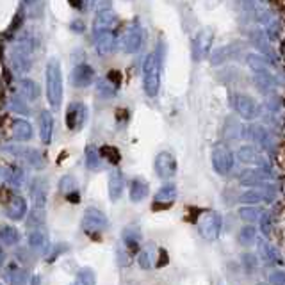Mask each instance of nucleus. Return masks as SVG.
Masks as SVG:
<instances>
[{
    "instance_id": "f257e3e1",
    "label": "nucleus",
    "mask_w": 285,
    "mask_h": 285,
    "mask_svg": "<svg viewBox=\"0 0 285 285\" xmlns=\"http://www.w3.org/2000/svg\"><path fill=\"white\" fill-rule=\"evenodd\" d=\"M32 56H34V39L29 34H21L14 43L13 52H11L13 70L20 75L27 73L32 66Z\"/></svg>"
},
{
    "instance_id": "f03ea898",
    "label": "nucleus",
    "mask_w": 285,
    "mask_h": 285,
    "mask_svg": "<svg viewBox=\"0 0 285 285\" xmlns=\"http://www.w3.org/2000/svg\"><path fill=\"white\" fill-rule=\"evenodd\" d=\"M143 89L146 96L155 98L161 89V57L159 52H150L143 63Z\"/></svg>"
},
{
    "instance_id": "7ed1b4c3",
    "label": "nucleus",
    "mask_w": 285,
    "mask_h": 285,
    "mask_svg": "<svg viewBox=\"0 0 285 285\" xmlns=\"http://www.w3.org/2000/svg\"><path fill=\"white\" fill-rule=\"evenodd\" d=\"M46 98L52 109H59L63 102V73L57 59H50L46 64Z\"/></svg>"
},
{
    "instance_id": "20e7f679",
    "label": "nucleus",
    "mask_w": 285,
    "mask_h": 285,
    "mask_svg": "<svg viewBox=\"0 0 285 285\" xmlns=\"http://www.w3.org/2000/svg\"><path fill=\"white\" fill-rule=\"evenodd\" d=\"M230 103H232L234 111L246 121H251V120H255V118L261 116V111H262L261 106H258L250 95L236 93V95H232V98H230Z\"/></svg>"
},
{
    "instance_id": "39448f33",
    "label": "nucleus",
    "mask_w": 285,
    "mask_h": 285,
    "mask_svg": "<svg viewBox=\"0 0 285 285\" xmlns=\"http://www.w3.org/2000/svg\"><path fill=\"white\" fill-rule=\"evenodd\" d=\"M198 230H200L201 237L209 243L216 241L221 232V216L214 211H205L198 218Z\"/></svg>"
},
{
    "instance_id": "423d86ee",
    "label": "nucleus",
    "mask_w": 285,
    "mask_h": 285,
    "mask_svg": "<svg viewBox=\"0 0 285 285\" xmlns=\"http://www.w3.org/2000/svg\"><path fill=\"white\" fill-rule=\"evenodd\" d=\"M234 153L226 144H216L212 148V168L218 175H228L234 169Z\"/></svg>"
},
{
    "instance_id": "0eeeda50",
    "label": "nucleus",
    "mask_w": 285,
    "mask_h": 285,
    "mask_svg": "<svg viewBox=\"0 0 285 285\" xmlns=\"http://www.w3.org/2000/svg\"><path fill=\"white\" fill-rule=\"evenodd\" d=\"M212 43H214V32L211 29H201L193 39V59L203 61L211 57Z\"/></svg>"
},
{
    "instance_id": "6e6552de",
    "label": "nucleus",
    "mask_w": 285,
    "mask_h": 285,
    "mask_svg": "<svg viewBox=\"0 0 285 285\" xmlns=\"http://www.w3.org/2000/svg\"><path fill=\"white\" fill-rule=\"evenodd\" d=\"M253 13L257 16V20L261 21V25H264V31L266 34L269 36L271 41H276L280 36V21L275 18V14L268 9V7L261 6L258 2L253 4Z\"/></svg>"
},
{
    "instance_id": "1a4fd4ad",
    "label": "nucleus",
    "mask_w": 285,
    "mask_h": 285,
    "mask_svg": "<svg viewBox=\"0 0 285 285\" xmlns=\"http://www.w3.org/2000/svg\"><path fill=\"white\" fill-rule=\"evenodd\" d=\"M107 226H109V219H107V216L102 211H98L96 207L86 209L84 218H82V228H84V232L88 234L103 232Z\"/></svg>"
},
{
    "instance_id": "9d476101",
    "label": "nucleus",
    "mask_w": 285,
    "mask_h": 285,
    "mask_svg": "<svg viewBox=\"0 0 285 285\" xmlns=\"http://www.w3.org/2000/svg\"><path fill=\"white\" fill-rule=\"evenodd\" d=\"M153 168H155V173H157L159 178H162V180L173 178L176 173L175 155L169 153V151H161V153H157L155 162H153Z\"/></svg>"
},
{
    "instance_id": "9b49d317",
    "label": "nucleus",
    "mask_w": 285,
    "mask_h": 285,
    "mask_svg": "<svg viewBox=\"0 0 285 285\" xmlns=\"http://www.w3.org/2000/svg\"><path fill=\"white\" fill-rule=\"evenodd\" d=\"M250 39H251V43H253V46L257 48V52L261 54V56H264L268 61L275 63L276 54L271 46V39H269V36L266 34L264 29H253L251 34H250Z\"/></svg>"
},
{
    "instance_id": "f8f14e48",
    "label": "nucleus",
    "mask_w": 285,
    "mask_h": 285,
    "mask_svg": "<svg viewBox=\"0 0 285 285\" xmlns=\"http://www.w3.org/2000/svg\"><path fill=\"white\" fill-rule=\"evenodd\" d=\"M88 118V109L82 102H71L66 109V127L68 131H81Z\"/></svg>"
},
{
    "instance_id": "ddd939ff",
    "label": "nucleus",
    "mask_w": 285,
    "mask_h": 285,
    "mask_svg": "<svg viewBox=\"0 0 285 285\" xmlns=\"http://www.w3.org/2000/svg\"><path fill=\"white\" fill-rule=\"evenodd\" d=\"M237 159H239L241 162H244V164H255V166H258V168L269 171V162L266 161L264 153H262L257 146H251V144L241 146L239 151H237Z\"/></svg>"
},
{
    "instance_id": "4468645a",
    "label": "nucleus",
    "mask_w": 285,
    "mask_h": 285,
    "mask_svg": "<svg viewBox=\"0 0 285 285\" xmlns=\"http://www.w3.org/2000/svg\"><path fill=\"white\" fill-rule=\"evenodd\" d=\"M143 43H144V31L139 25H134L121 38V50L125 54H136L141 50Z\"/></svg>"
},
{
    "instance_id": "2eb2a0df",
    "label": "nucleus",
    "mask_w": 285,
    "mask_h": 285,
    "mask_svg": "<svg viewBox=\"0 0 285 285\" xmlns=\"http://www.w3.org/2000/svg\"><path fill=\"white\" fill-rule=\"evenodd\" d=\"M244 136H248L250 139H253L262 150L273 151V138L268 132V128L264 125H248V128H244Z\"/></svg>"
},
{
    "instance_id": "dca6fc26",
    "label": "nucleus",
    "mask_w": 285,
    "mask_h": 285,
    "mask_svg": "<svg viewBox=\"0 0 285 285\" xmlns=\"http://www.w3.org/2000/svg\"><path fill=\"white\" fill-rule=\"evenodd\" d=\"M95 48L100 56H111L116 48V32L114 31H100L95 32Z\"/></svg>"
},
{
    "instance_id": "f3484780",
    "label": "nucleus",
    "mask_w": 285,
    "mask_h": 285,
    "mask_svg": "<svg viewBox=\"0 0 285 285\" xmlns=\"http://www.w3.org/2000/svg\"><path fill=\"white\" fill-rule=\"evenodd\" d=\"M95 82V70L89 64L81 63L71 71V84L75 88H88Z\"/></svg>"
},
{
    "instance_id": "a211bd4d",
    "label": "nucleus",
    "mask_w": 285,
    "mask_h": 285,
    "mask_svg": "<svg viewBox=\"0 0 285 285\" xmlns=\"http://www.w3.org/2000/svg\"><path fill=\"white\" fill-rule=\"evenodd\" d=\"M271 173L266 171V169L258 168V169H243L237 176L239 184L243 186H264L266 182L269 180Z\"/></svg>"
},
{
    "instance_id": "6ab92c4d",
    "label": "nucleus",
    "mask_w": 285,
    "mask_h": 285,
    "mask_svg": "<svg viewBox=\"0 0 285 285\" xmlns=\"http://www.w3.org/2000/svg\"><path fill=\"white\" fill-rule=\"evenodd\" d=\"M7 151H11L13 155H18V157H21L23 161H27L31 166H34L36 169H41L43 164H45V161H43V155L39 153L38 150H34V148H20V146H6Z\"/></svg>"
},
{
    "instance_id": "aec40b11",
    "label": "nucleus",
    "mask_w": 285,
    "mask_h": 285,
    "mask_svg": "<svg viewBox=\"0 0 285 285\" xmlns=\"http://www.w3.org/2000/svg\"><path fill=\"white\" fill-rule=\"evenodd\" d=\"M46 193H48V182H46L45 178H36L31 186L32 209H43V211H45Z\"/></svg>"
},
{
    "instance_id": "412c9836",
    "label": "nucleus",
    "mask_w": 285,
    "mask_h": 285,
    "mask_svg": "<svg viewBox=\"0 0 285 285\" xmlns=\"http://www.w3.org/2000/svg\"><path fill=\"white\" fill-rule=\"evenodd\" d=\"M39 121V138L45 144L52 143V134H54V116L50 111L43 109L38 116Z\"/></svg>"
},
{
    "instance_id": "4be33fe9",
    "label": "nucleus",
    "mask_w": 285,
    "mask_h": 285,
    "mask_svg": "<svg viewBox=\"0 0 285 285\" xmlns=\"http://www.w3.org/2000/svg\"><path fill=\"white\" fill-rule=\"evenodd\" d=\"M116 23H118V18L113 13V9L103 11V13H96L95 21H93V34L100 31H114Z\"/></svg>"
},
{
    "instance_id": "5701e85b",
    "label": "nucleus",
    "mask_w": 285,
    "mask_h": 285,
    "mask_svg": "<svg viewBox=\"0 0 285 285\" xmlns=\"http://www.w3.org/2000/svg\"><path fill=\"white\" fill-rule=\"evenodd\" d=\"M27 214V201L21 196H13L6 207V216L13 221H20Z\"/></svg>"
},
{
    "instance_id": "b1692460",
    "label": "nucleus",
    "mask_w": 285,
    "mask_h": 285,
    "mask_svg": "<svg viewBox=\"0 0 285 285\" xmlns=\"http://www.w3.org/2000/svg\"><path fill=\"white\" fill-rule=\"evenodd\" d=\"M123 187H125V178L123 173L118 168H114L113 171L109 173V196L113 201L120 200L121 194H123Z\"/></svg>"
},
{
    "instance_id": "393cba45",
    "label": "nucleus",
    "mask_w": 285,
    "mask_h": 285,
    "mask_svg": "<svg viewBox=\"0 0 285 285\" xmlns=\"http://www.w3.org/2000/svg\"><path fill=\"white\" fill-rule=\"evenodd\" d=\"M246 64L251 68L253 73H271L269 68V61L264 56H261L258 52H250L246 54Z\"/></svg>"
},
{
    "instance_id": "a878e982",
    "label": "nucleus",
    "mask_w": 285,
    "mask_h": 285,
    "mask_svg": "<svg viewBox=\"0 0 285 285\" xmlns=\"http://www.w3.org/2000/svg\"><path fill=\"white\" fill-rule=\"evenodd\" d=\"M27 239H29V246H31L36 253L41 255L48 250V237H46V234L43 232V230H31Z\"/></svg>"
},
{
    "instance_id": "bb28decb",
    "label": "nucleus",
    "mask_w": 285,
    "mask_h": 285,
    "mask_svg": "<svg viewBox=\"0 0 285 285\" xmlns=\"http://www.w3.org/2000/svg\"><path fill=\"white\" fill-rule=\"evenodd\" d=\"M175 198H176L175 184H166V186H162L161 189L157 191L153 201H155V205H169L175 201Z\"/></svg>"
},
{
    "instance_id": "cd10ccee",
    "label": "nucleus",
    "mask_w": 285,
    "mask_h": 285,
    "mask_svg": "<svg viewBox=\"0 0 285 285\" xmlns=\"http://www.w3.org/2000/svg\"><path fill=\"white\" fill-rule=\"evenodd\" d=\"M20 95L27 102H36L39 96V88L32 79H21L20 81Z\"/></svg>"
},
{
    "instance_id": "c85d7f7f",
    "label": "nucleus",
    "mask_w": 285,
    "mask_h": 285,
    "mask_svg": "<svg viewBox=\"0 0 285 285\" xmlns=\"http://www.w3.org/2000/svg\"><path fill=\"white\" fill-rule=\"evenodd\" d=\"M32 134H34V131H32V125L29 121L25 120L13 121V136L18 141H29V139H32Z\"/></svg>"
},
{
    "instance_id": "c756f323",
    "label": "nucleus",
    "mask_w": 285,
    "mask_h": 285,
    "mask_svg": "<svg viewBox=\"0 0 285 285\" xmlns=\"http://www.w3.org/2000/svg\"><path fill=\"white\" fill-rule=\"evenodd\" d=\"M148 196V184L141 178H134L131 182V200L134 203H139Z\"/></svg>"
},
{
    "instance_id": "7c9ffc66",
    "label": "nucleus",
    "mask_w": 285,
    "mask_h": 285,
    "mask_svg": "<svg viewBox=\"0 0 285 285\" xmlns=\"http://www.w3.org/2000/svg\"><path fill=\"white\" fill-rule=\"evenodd\" d=\"M118 91V86L114 84V82H111L107 77L100 79L98 82H96V93H98V96H102V98H113L114 95H116Z\"/></svg>"
},
{
    "instance_id": "2f4dec72",
    "label": "nucleus",
    "mask_w": 285,
    "mask_h": 285,
    "mask_svg": "<svg viewBox=\"0 0 285 285\" xmlns=\"http://www.w3.org/2000/svg\"><path fill=\"white\" fill-rule=\"evenodd\" d=\"M100 150L93 144L86 146V168L91 169V171H98L100 169Z\"/></svg>"
},
{
    "instance_id": "473e14b6",
    "label": "nucleus",
    "mask_w": 285,
    "mask_h": 285,
    "mask_svg": "<svg viewBox=\"0 0 285 285\" xmlns=\"http://www.w3.org/2000/svg\"><path fill=\"white\" fill-rule=\"evenodd\" d=\"M255 82H257V88L264 93H269L276 88V82L271 73H255Z\"/></svg>"
},
{
    "instance_id": "72a5a7b5",
    "label": "nucleus",
    "mask_w": 285,
    "mask_h": 285,
    "mask_svg": "<svg viewBox=\"0 0 285 285\" xmlns=\"http://www.w3.org/2000/svg\"><path fill=\"white\" fill-rule=\"evenodd\" d=\"M123 241L128 248L136 250V248L139 246V243H141V232H139L136 226H128V228H125V232H123Z\"/></svg>"
},
{
    "instance_id": "f704fd0d",
    "label": "nucleus",
    "mask_w": 285,
    "mask_h": 285,
    "mask_svg": "<svg viewBox=\"0 0 285 285\" xmlns=\"http://www.w3.org/2000/svg\"><path fill=\"white\" fill-rule=\"evenodd\" d=\"M258 255H261V258L266 262V264H273V262L276 261L275 248H273L269 243H266V241H258Z\"/></svg>"
},
{
    "instance_id": "c9c22d12",
    "label": "nucleus",
    "mask_w": 285,
    "mask_h": 285,
    "mask_svg": "<svg viewBox=\"0 0 285 285\" xmlns=\"http://www.w3.org/2000/svg\"><path fill=\"white\" fill-rule=\"evenodd\" d=\"M262 214H264V211H262V209H258V207H241L239 209L241 219H244V221H248V223L261 221Z\"/></svg>"
},
{
    "instance_id": "e433bc0d",
    "label": "nucleus",
    "mask_w": 285,
    "mask_h": 285,
    "mask_svg": "<svg viewBox=\"0 0 285 285\" xmlns=\"http://www.w3.org/2000/svg\"><path fill=\"white\" fill-rule=\"evenodd\" d=\"M0 241H2L4 244H7V246H13V244H16L18 241H20V234H18V230L13 228V226H4V228L0 230Z\"/></svg>"
},
{
    "instance_id": "4c0bfd02",
    "label": "nucleus",
    "mask_w": 285,
    "mask_h": 285,
    "mask_svg": "<svg viewBox=\"0 0 285 285\" xmlns=\"http://www.w3.org/2000/svg\"><path fill=\"white\" fill-rule=\"evenodd\" d=\"M75 285H96V275L91 268H82L77 273V280Z\"/></svg>"
},
{
    "instance_id": "58836bf2",
    "label": "nucleus",
    "mask_w": 285,
    "mask_h": 285,
    "mask_svg": "<svg viewBox=\"0 0 285 285\" xmlns=\"http://www.w3.org/2000/svg\"><path fill=\"white\" fill-rule=\"evenodd\" d=\"M239 244H243V246H250V244L255 243V239H257V228H253V226H244L243 230L239 232Z\"/></svg>"
},
{
    "instance_id": "ea45409f",
    "label": "nucleus",
    "mask_w": 285,
    "mask_h": 285,
    "mask_svg": "<svg viewBox=\"0 0 285 285\" xmlns=\"http://www.w3.org/2000/svg\"><path fill=\"white\" fill-rule=\"evenodd\" d=\"M100 155H102L103 159H107L111 164H118V162H120V159H121L120 150H118V148H114V146H109V144H106V146L100 148Z\"/></svg>"
},
{
    "instance_id": "a19ab883",
    "label": "nucleus",
    "mask_w": 285,
    "mask_h": 285,
    "mask_svg": "<svg viewBox=\"0 0 285 285\" xmlns=\"http://www.w3.org/2000/svg\"><path fill=\"white\" fill-rule=\"evenodd\" d=\"M59 189L63 191L66 196L71 193H77V180H75L71 175L63 176V178H61V184H59Z\"/></svg>"
},
{
    "instance_id": "79ce46f5",
    "label": "nucleus",
    "mask_w": 285,
    "mask_h": 285,
    "mask_svg": "<svg viewBox=\"0 0 285 285\" xmlns=\"http://www.w3.org/2000/svg\"><path fill=\"white\" fill-rule=\"evenodd\" d=\"M7 180L9 184H13L14 187H20L23 184V171L20 168H11L9 169V175H7Z\"/></svg>"
},
{
    "instance_id": "37998d69",
    "label": "nucleus",
    "mask_w": 285,
    "mask_h": 285,
    "mask_svg": "<svg viewBox=\"0 0 285 285\" xmlns=\"http://www.w3.org/2000/svg\"><path fill=\"white\" fill-rule=\"evenodd\" d=\"M11 285H27V273L21 271V269H14L9 276Z\"/></svg>"
},
{
    "instance_id": "c03bdc74",
    "label": "nucleus",
    "mask_w": 285,
    "mask_h": 285,
    "mask_svg": "<svg viewBox=\"0 0 285 285\" xmlns=\"http://www.w3.org/2000/svg\"><path fill=\"white\" fill-rule=\"evenodd\" d=\"M91 7L96 13H103V11L113 9V0H91Z\"/></svg>"
},
{
    "instance_id": "a18cd8bd",
    "label": "nucleus",
    "mask_w": 285,
    "mask_h": 285,
    "mask_svg": "<svg viewBox=\"0 0 285 285\" xmlns=\"http://www.w3.org/2000/svg\"><path fill=\"white\" fill-rule=\"evenodd\" d=\"M11 107H13L16 113H21V114H31V111H29L27 103L23 102V100L20 98V96H13L11 98Z\"/></svg>"
},
{
    "instance_id": "49530a36",
    "label": "nucleus",
    "mask_w": 285,
    "mask_h": 285,
    "mask_svg": "<svg viewBox=\"0 0 285 285\" xmlns=\"http://www.w3.org/2000/svg\"><path fill=\"white\" fill-rule=\"evenodd\" d=\"M261 232L264 234L266 237L271 236V214L269 212H264L261 218Z\"/></svg>"
},
{
    "instance_id": "de8ad7c7",
    "label": "nucleus",
    "mask_w": 285,
    "mask_h": 285,
    "mask_svg": "<svg viewBox=\"0 0 285 285\" xmlns=\"http://www.w3.org/2000/svg\"><path fill=\"white\" fill-rule=\"evenodd\" d=\"M269 283L271 285H285V273L283 271H273L269 275Z\"/></svg>"
},
{
    "instance_id": "09e8293b",
    "label": "nucleus",
    "mask_w": 285,
    "mask_h": 285,
    "mask_svg": "<svg viewBox=\"0 0 285 285\" xmlns=\"http://www.w3.org/2000/svg\"><path fill=\"white\" fill-rule=\"evenodd\" d=\"M139 266H141L143 269H150L151 268L150 253H148V251H141V253H139Z\"/></svg>"
},
{
    "instance_id": "8fccbe9b",
    "label": "nucleus",
    "mask_w": 285,
    "mask_h": 285,
    "mask_svg": "<svg viewBox=\"0 0 285 285\" xmlns=\"http://www.w3.org/2000/svg\"><path fill=\"white\" fill-rule=\"evenodd\" d=\"M107 79H109L111 82H114V84L118 86V88H120V84H121V73L120 71H109V73H107Z\"/></svg>"
},
{
    "instance_id": "3c124183",
    "label": "nucleus",
    "mask_w": 285,
    "mask_h": 285,
    "mask_svg": "<svg viewBox=\"0 0 285 285\" xmlns=\"http://www.w3.org/2000/svg\"><path fill=\"white\" fill-rule=\"evenodd\" d=\"M71 31H75V32H84V23H82L81 20H75L73 23H71Z\"/></svg>"
},
{
    "instance_id": "603ef678",
    "label": "nucleus",
    "mask_w": 285,
    "mask_h": 285,
    "mask_svg": "<svg viewBox=\"0 0 285 285\" xmlns=\"http://www.w3.org/2000/svg\"><path fill=\"white\" fill-rule=\"evenodd\" d=\"M71 7H75V9H84V0H70Z\"/></svg>"
},
{
    "instance_id": "864d4df0",
    "label": "nucleus",
    "mask_w": 285,
    "mask_h": 285,
    "mask_svg": "<svg viewBox=\"0 0 285 285\" xmlns=\"http://www.w3.org/2000/svg\"><path fill=\"white\" fill-rule=\"evenodd\" d=\"M2 264H4V253L0 251V266H2Z\"/></svg>"
},
{
    "instance_id": "5fc2aeb1",
    "label": "nucleus",
    "mask_w": 285,
    "mask_h": 285,
    "mask_svg": "<svg viewBox=\"0 0 285 285\" xmlns=\"http://www.w3.org/2000/svg\"><path fill=\"white\" fill-rule=\"evenodd\" d=\"M25 2H29V4H32V2H36V0H25Z\"/></svg>"
},
{
    "instance_id": "6e6d98bb",
    "label": "nucleus",
    "mask_w": 285,
    "mask_h": 285,
    "mask_svg": "<svg viewBox=\"0 0 285 285\" xmlns=\"http://www.w3.org/2000/svg\"><path fill=\"white\" fill-rule=\"evenodd\" d=\"M0 285H2V283H0Z\"/></svg>"
}]
</instances>
